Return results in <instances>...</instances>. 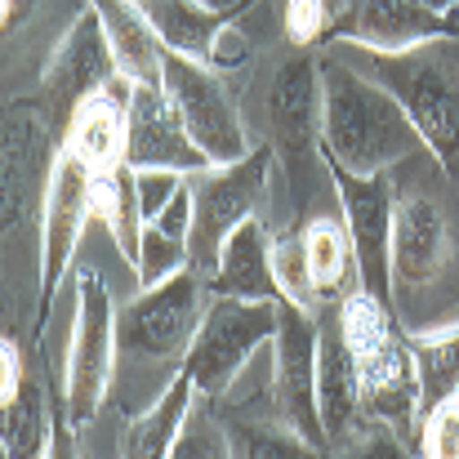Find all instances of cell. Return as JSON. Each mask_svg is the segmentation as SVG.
I'll return each instance as SVG.
<instances>
[{"mask_svg": "<svg viewBox=\"0 0 459 459\" xmlns=\"http://www.w3.org/2000/svg\"><path fill=\"white\" fill-rule=\"evenodd\" d=\"M130 99H134V81L117 76L108 90L81 99L67 117V126L58 130V152L81 160L90 174L121 165L126 160V139H130Z\"/></svg>", "mask_w": 459, "mask_h": 459, "instance_id": "18", "label": "cell"}, {"mask_svg": "<svg viewBox=\"0 0 459 459\" xmlns=\"http://www.w3.org/2000/svg\"><path fill=\"white\" fill-rule=\"evenodd\" d=\"M325 169L334 178V192H339V205H343V223L352 232L361 290L393 307V169L352 174L339 160H325Z\"/></svg>", "mask_w": 459, "mask_h": 459, "instance_id": "11", "label": "cell"}, {"mask_svg": "<svg viewBox=\"0 0 459 459\" xmlns=\"http://www.w3.org/2000/svg\"><path fill=\"white\" fill-rule=\"evenodd\" d=\"M406 339L420 366V415H424L459 393V316L429 330H406Z\"/></svg>", "mask_w": 459, "mask_h": 459, "instance_id": "25", "label": "cell"}, {"mask_svg": "<svg viewBox=\"0 0 459 459\" xmlns=\"http://www.w3.org/2000/svg\"><path fill=\"white\" fill-rule=\"evenodd\" d=\"M334 40L375 54H402L429 40H459V9H433L424 0H348L325 27V45Z\"/></svg>", "mask_w": 459, "mask_h": 459, "instance_id": "15", "label": "cell"}, {"mask_svg": "<svg viewBox=\"0 0 459 459\" xmlns=\"http://www.w3.org/2000/svg\"><path fill=\"white\" fill-rule=\"evenodd\" d=\"M210 295H228V299H268V304H281V281H277V268H273V237H268V223L255 214L246 219L223 255H219V268L210 273Z\"/></svg>", "mask_w": 459, "mask_h": 459, "instance_id": "19", "label": "cell"}, {"mask_svg": "<svg viewBox=\"0 0 459 459\" xmlns=\"http://www.w3.org/2000/svg\"><path fill=\"white\" fill-rule=\"evenodd\" d=\"M255 108L268 134L264 143H273L290 178H299L312 152H321V58L286 40L255 81Z\"/></svg>", "mask_w": 459, "mask_h": 459, "instance_id": "6", "label": "cell"}, {"mask_svg": "<svg viewBox=\"0 0 459 459\" xmlns=\"http://www.w3.org/2000/svg\"><path fill=\"white\" fill-rule=\"evenodd\" d=\"M424 152L420 130L388 85L357 72L348 58H321V156L352 174H379Z\"/></svg>", "mask_w": 459, "mask_h": 459, "instance_id": "2", "label": "cell"}, {"mask_svg": "<svg viewBox=\"0 0 459 459\" xmlns=\"http://www.w3.org/2000/svg\"><path fill=\"white\" fill-rule=\"evenodd\" d=\"M143 9L160 31L165 49H178L196 63H210V67H232L219 40L241 13H214L201 0H143Z\"/></svg>", "mask_w": 459, "mask_h": 459, "instance_id": "20", "label": "cell"}, {"mask_svg": "<svg viewBox=\"0 0 459 459\" xmlns=\"http://www.w3.org/2000/svg\"><path fill=\"white\" fill-rule=\"evenodd\" d=\"M210 304V277L192 264L165 277L160 286L139 290L130 304L117 307V352L126 370H169L187 357L201 316Z\"/></svg>", "mask_w": 459, "mask_h": 459, "instance_id": "5", "label": "cell"}, {"mask_svg": "<svg viewBox=\"0 0 459 459\" xmlns=\"http://www.w3.org/2000/svg\"><path fill=\"white\" fill-rule=\"evenodd\" d=\"M139 174V196H143V214L156 219L165 205H169V196L183 187V169H134Z\"/></svg>", "mask_w": 459, "mask_h": 459, "instance_id": "33", "label": "cell"}, {"mask_svg": "<svg viewBox=\"0 0 459 459\" xmlns=\"http://www.w3.org/2000/svg\"><path fill=\"white\" fill-rule=\"evenodd\" d=\"M277 334V304L268 299H228V295H210L201 330L183 357V370L192 375L196 393L205 397H228V388L241 379V370L250 366V357L273 343Z\"/></svg>", "mask_w": 459, "mask_h": 459, "instance_id": "9", "label": "cell"}, {"mask_svg": "<svg viewBox=\"0 0 459 459\" xmlns=\"http://www.w3.org/2000/svg\"><path fill=\"white\" fill-rule=\"evenodd\" d=\"M169 455H232V442H228V424L223 415L214 411V397L196 393L183 429H178V442Z\"/></svg>", "mask_w": 459, "mask_h": 459, "instance_id": "29", "label": "cell"}, {"mask_svg": "<svg viewBox=\"0 0 459 459\" xmlns=\"http://www.w3.org/2000/svg\"><path fill=\"white\" fill-rule=\"evenodd\" d=\"M121 72L117 54H112V40H108V27L99 18V9L85 0V9L72 18V27L58 36V45L49 49L45 58V72H40V85H45V112H49V126H67L72 108L99 90H108Z\"/></svg>", "mask_w": 459, "mask_h": 459, "instance_id": "13", "label": "cell"}, {"mask_svg": "<svg viewBox=\"0 0 459 459\" xmlns=\"http://www.w3.org/2000/svg\"><path fill=\"white\" fill-rule=\"evenodd\" d=\"M139 4H143V0H139Z\"/></svg>", "mask_w": 459, "mask_h": 459, "instance_id": "36", "label": "cell"}, {"mask_svg": "<svg viewBox=\"0 0 459 459\" xmlns=\"http://www.w3.org/2000/svg\"><path fill=\"white\" fill-rule=\"evenodd\" d=\"M273 143H255L250 152L232 165H210L192 174V232H187V255L196 273H214L228 237L259 214L268 196V174H273Z\"/></svg>", "mask_w": 459, "mask_h": 459, "instance_id": "7", "label": "cell"}, {"mask_svg": "<svg viewBox=\"0 0 459 459\" xmlns=\"http://www.w3.org/2000/svg\"><path fill=\"white\" fill-rule=\"evenodd\" d=\"M169 103L178 108L187 134L196 139V148L210 156L214 165H232L250 152V134L241 121V103L237 94L223 85L219 67L196 63L178 49H165V76H160Z\"/></svg>", "mask_w": 459, "mask_h": 459, "instance_id": "10", "label": "cell"}, {"mask_svg": "<svg viewBox=\"0 0 459 459\" xmlns=\"http://www.w3.org/2000/svg\"><path fill=\"white\" fill-rule=\"evenodd\" d=\"M339 321L352 352L366 420L388 424L402 442H411L415 420H420V366H415L406 325L397 321L393 307L366 295L361 286L339 299Z\"/></svg>", "mask_w": 459, "mask_h": 459, "instance_id": "3", "label": "cell"}, {"mask_svg": "<svg viewBox=\"0 0 459 459\" xmlns=\"http://www.w3.org/2000/svg\"><path fill=\"white\" fill-rule=\"evenodd\" d=\"M108 27L112 54L121 63V72L139 85H160L165 76V40L152 27L148 9L139 0H90Z\"/></svg>", "mask_w": 459, "mask_h": 459, "instance_id": "21", "label": "cell"}, {"mask_svg": "<svg viewBox=\"0 0 459 459\" xmlns=\"http://www.w3.org/2000/svg\"><path fill=\"white\" fill-rule=\"evenodd\" d=\"M90 169L72 156H54L49 192L40 205V286H36V339L49 325V307L58 295L63 273L76 259V246L85 237V223L94 219V192H90Z\"/></svg>", "mask_w": 459, "mask_h": 459, "instance_id": "12", "label": "cell"}, {"mask_svg": "<svg viewBox=\"0 0 459 459\" xmlns=\"http://www.w3.org/2000/svg\"><path fill=\"white\" fill-rule=\"evenodd\" d=\"M192 402H196V384H192V375L178 366V375H169L165 393L156 397L152 406H148V411H134L121 451L130 459L169 455L174 442H178V429H183V420H187V411H192Z\"/></svg>", "mask_w": 459, "mask_h": 459, "instance_id": "24", "label": "cell"}, {"mask_svg": "<svg viewBox=\"0 0 459 459\" xmlns=\"http://www.w3.org/2000/svg\"><path fill=\"white\" fill-rule=\"evenodd\" d=\"M316 312L281 299L277 304V361H273V411L277 420H286L290 429H299L307 442L325 455L330 437L321 424V406H316Z\"/></svg>", "mask_w": 459, "mask_h": 459, "instance_id": "14", "label": "cell"}, {"mask_svg": "<svg viewBox=\"0 0 459 459\" xmlns=\"http://www.w3.org/2000/svg\"><path fill=\"white\" fill-rule=\"evenodd\" d=\"M420 420H424V429H420V455L459 459V393L446 397L442 406L424 411Z\"/></svg>", "mask_w": 459, "mask_h": 459, "instance_id": "31", "label": "cell"}, {"mask_svg": "<svg viewBox=\"0 0 459 459\" xmlns=\"http://www.w3.org/2000/svg\"><path fill=\"white\" fill-rule=\"evenodd\" d=\"M316 406H321V424L330 446H361L370 424L361 411V388H357V370H352V352L343 339V321L339 304H325L316 312Z\"/></svg>", "mask_w": 459, "mask_h": 459, "instance_id": "16", "label": "cell"}, {"mask_svg": "<svg viewBox=\"0 0 459 459\" xmlns=\"http://www.w3.org/2000/svg\"><path fill=\"white\" fill-rule=\"evenodd\" d=\"M273 268H277V281H281V295L290 304L307 307V312H321V299L312 290V277H307V255H304V223H290L277 241H273Z\"/></svg>", "mask_w": 459, "mask_h": 459, "instance_id": "28", "label": "cell"}, {"mask_svg": "<svg viewBox=\"0 0 459 459\" xmlns=\"http://www.w3.org/2000/svg\"><path fill=\"white\" fill-rule=\"evenodd\" d=\"M90 192H94V219L108 223L121 259L134 268L139 264V250H143V228H148V214H143V196H139V174L130 160L121 165H108V169H94L90 178Z\"/></svg>", "mask_w": 459, "mask_h": 459, "instance_id": "23", "label": "cell"}, {"mask_svg": "<svg viewBox=\"0 0 459 459\" xmlns=\"http://www.w3.org/2000/svg\"><path fill=\"white\" fill-rule=\"evenodd\" d=\"M304 255H307V277L321 307L339 304L343 295H352L361 286L357 277V250H352V232L343 219L334 214H316L304 223Z\"/></svg>", "mask_w": 459, "mask_h": 459, "instance_id": "22", "label": "cell"}, {"mask_svg": "<svg viewBox=\"0 0 459 459\" xmlns=\"http://www.w3.org/2000/svg\"><path fill=\"white\" fill-rule=\"evenodd\" d=\"M187 264H192L187 241L174 237V232H165L156 219H148V228H143V250H139V264H134V273H139V290L160 286L165 277H174V273L187 268Z\"/></svg>", "mask_w": 459, "mask_h": 459, "instance_id": "30", "label": "cell"}, {"mask_svg": "<svg viewBox=\"0 0 459 459\" xmlns=\"http://www.w3.org/2000/svg\"><path fill=\"white\" fill-rule=\"evenodd\" d=\"M0 9H4V27H13L27 13V0H0Z\"/></svg>", "mask_w": 459, "mask_h": 459, "instance_id": "35", "label": "cell"}, {"mask_svg": "<svg viewBox=\"0 0 459 459\" xmlns=\"http://www.w3.org/2000/svg\"><path fill=\"white\" fill-rule=\"evenodd\" d=\"M459 187L429 152L393 165V307L406 330H429L459 307Z\"/></svg>", "mask_w": 459, "mask_h": 459, "instance_id": "1", "label": "cell"}, {"mask_svg": "<svg viewBox=\"0 0 459 459\" xmlns=\"http://www.w3.org/2000/svg\"><path fill=\"white\" fill-rule=\"evenodd\" d=\"M205 9H214V13H246L255 0H201Z\"/></svg>", "mask_w": 459, "mask_h": 459, "instance_id": "34", "label": "cell"}, {"mask_svg": "<svg viewBox=\"0 0 459 459\" xmlns=\"http://www.w3.org/2000/svg\"><path fill=\"white\" fill-rule=\"evenodd\" d=\"M4 406V455H49L54 451V424H49V406H45V388L40 379H22L18 393Z\"/></svg>", "mask_w": 459, "mask_h": 459, "instance_id": "26", "label": "cell"}, {"mask_svg": "<svg viewBox=\"0 0 459 459\" xmlns=\"http://www.w3.org/2000/svg\"><path fill=\"white\" fill-rule=\"evenodd\" d=\"M117 304L108 295V281L94 264L76 268V316H72V343H67V379H63V411L72 429L94 424L99 406L108 402L117 384Z\"/></svg>", "mask_w": 459, "mask_h": 459, "instance_id": "8", "label": "cell"}, {"mask_svg": "<svg viewBox=\"0 0 459 459\" xmlns=\"http://www.w3.org/2000/svg\"><path fill=\"white\" fill-rule=\"evenodd\" d=\"M228 442H232V455L241 459H304V455H321L312 442H307L299 429H290L286 420H228Z\"/></svg>", "mask_w": 459, "mask_h": 459, "instance_id": "27", "label": "cell"}, {"mask_svg": "<svg viewBox=\"0 0 459 459\" xmlns=\"http://www.w3.org/2000/svg\"><path fill=\"white\" fill-rule=\"evenodd\" d=\"M334 18V4L330 0H286L281 4V31L290 45H321L325 40V27Z\"/></svg>", "mask_w": 459, "mask_h": 459, "instance_id": "32", "label": "cell"}, {"mask_svg": "<svg viewBox=\"0 0 459 459\" xmlns=\"http://www.w3.org/2000/svg\"><path fill=\"white\" fill-rule=\"evenodd\" d=\"M126 160L134 169H210L214 160L196 148V139L187 134L178 108L169 103L165 85H139L134 81V99H130V139H126Z\"/></svg>", "mask_w": 459, "mask_h": 459, "instance_id": "17", "label": "cell"}, {"mask_svg": "<svg viewBox=\"0 0 459 459\" xmlns=\"http://www.w3.org/2000/svg\"><path fill=\"white\" fill-rule=\"evenodd\" d=\"M361 54L370 58L366 72L397 94L424 148L459 187V40H429L402 54Z\"/></svg>", "mask_w": 459, "mask_h": 459, "instance_id": "4", "label": "cell"}]
</instances>
